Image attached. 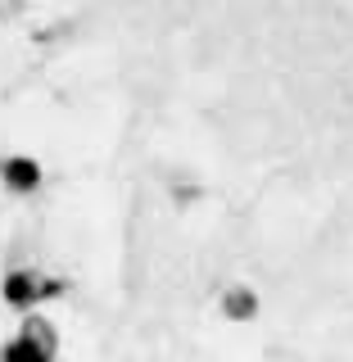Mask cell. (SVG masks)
<instances>
[{"label":"cell","instance_id":"obj_1","mask_svg":"<svg viewBox=\"0 0 353 362\" xmlns=\"http://www.w3.org/2000/svg\"><path fill=\"white\" fill-rule=\"evenodd\" d=\"M41 290H45V276L41 272H32V267H14L5 281H0V294H5V303L9 308H18V313H32L41 303Z\"/></svg>","mask_w":353,"mask_h":362},{"label":"cell","instance_id":"obj_2","mask_svg":"<svg viewBox=\"0 0 353 362\" xmlns=\"http://www.w3.org/2000/svg\"><path fill=\"white\" fill-rule=\"evenodd\" d=\"M41 177L45 173L32 154H5L0 158V181H5V190H14V195H37Z\"/></svg>","mask_w":353,"mask_h":362},{"label":"cell","instance_id":"obj_3","mask_svg":"<svg viewBox=\"0 0 353 362\" xmlns=\"http://www.w3.org/2000/svg\"><path fill=\"white\" fill-rule=\"evenodd\" d=\"M258 290L254 286H245V281H236V286H226L218 294V313H222V322H231V326H245V322H254L258 317Z\"/></svg>","mask_w":353,"mask_h":362},{"label":"cell","instance_id":"obj_4","mask_svg":"<svg viewBox=\"0 0 353 362\" xmlns=\"http://www.w3.org/2000/svg\"><path fill=\"white\" fill-rule=\"evenodd\" d=\"M18 335H28V339H32L37 349H45V354H59V335H54V326L45 322L41 313H28V317H23Z\"/></svg>","mask_w":353,"mask_h":362},{"label":"cell","instance_id":"obj_5","mask_svg":"<svg viewBox=\"0 0 353 362\" xmlns=\"http://www.w3.org/2000/svg\"><path fill=\"white\" fill-rule=\"evenodd\" d=\"M0 362H54V354H45V349H37L28 335H14L5 349H0Z\"/></svg>","mask_w":353,"mask_h":362},{"label":"cell","instance_id":"obj_6","mask_svg":"<svg viewBox=\"0 0 353 362\" xmlns=\"http://www.w3.org/2000/svg\"><path fill=\"white\" fill-rule=\"evenodd\" d=\"M199 195H204V190L195 186V181H186V186H181V177L173 181V199H177V204H195Z\"/></svg>","mask_w":353,"mask_h":362}]
</instances>
